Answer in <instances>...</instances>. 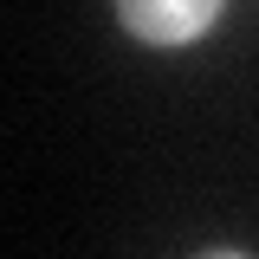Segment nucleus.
Masks as SVG:
<instances>
[{"mask_svg": "<svg viewBox=\"0 0 259 259\" xmlns=\"http://www.w3.org/2000/svg\"><path fill=\"white\" fill-rule=\"evenodd\" d=\"M214 0H123V26L143 39H194L201 26H214Z\"/></svg>", "mask_w": 259, "mask_h": 259, "instance_id": "1", "label": "nucleus"}, {"mask_svg": "<svg viewBox=\"0 0 259 259\" xmlns=\"http://www.w3.org/2000/svg\"><path fill=\"white\" fill-rule=\"evenodd\" d=\"M207 259H240V253H207Z\"/></svg>", "mask_w": 259, "mask_h": 259, "instance_id": "2", "label": "nucleus"}]
</instances>
